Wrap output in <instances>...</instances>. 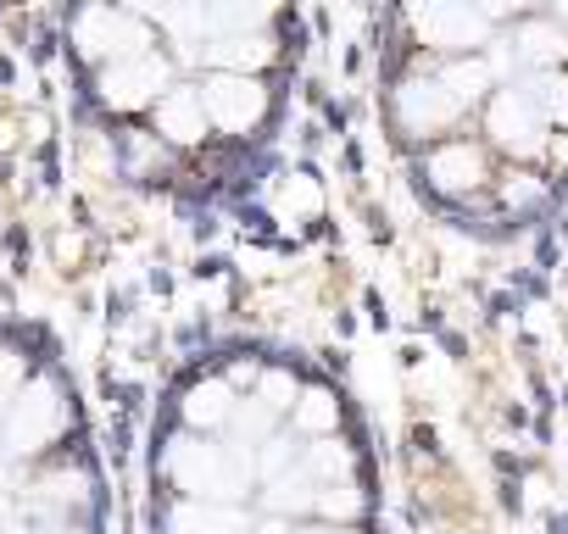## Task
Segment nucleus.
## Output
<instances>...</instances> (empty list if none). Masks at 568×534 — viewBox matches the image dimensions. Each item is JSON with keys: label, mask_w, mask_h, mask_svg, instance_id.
I'll list each match as a JSON object with an SVG mask.
<instances>
[{"label": "nucleus", "mask_w": 568, "mask_h": 534, "mask_svg": "<svg viewBox=\"0 0 568 534\" xmlns=\"http://www.w3.org/2000/svg\"><path fill=\"white\" fill-rule=\"evenodd\" d=\"M273 57H278V45H273L267 29H251V34H212L206 51H201V62H206L212 73H245V79H256Z\"/></svg>", "instance_id": "nucleus-13"}, {"label": "nucleus", "mask_w": 568, "mask_h": 534, "mask_svg": "<svg viewBox=\"0 0 568 534\" xmlns=\"http://www.w3.org/2000/svg\"><path fill=\"white\" fill-rule=\"evenodd\" d=\"M256 506L251 501H190L173 495L162 512V534H251Z\"/></svg>", "instance_id": "nucleus-10"}, {"label": "nucleus", "mask_w": 568, "mask_h": 534, "mask_svg": "<svg viewBox=\"0 0 568 534\" xmlns=\"http://www.w3.org/2000/svg\"><path fill=\"white\" fill-rule=\"evenodd\" d=\"M278 7H284V0H206L212 34H251V29H262Z\"/></svg>", "instance_id": "nucleus-18"}, {"label": "nucleus", "mask_w": 568, "mask_h": 534, "mask_svg": "<svg viewBox=\"0 0 568 534\" xmlns=\"http://www.w3.org/2000/svg\"><path fill=\"white\" fill-rule=\"evenodd\" d=\"M557 23H568V0H557Z\"/></svg>", "instance_id": "nucleus-25"}, {"label": "nucleus", "mask_w": 568, "mask_h": 534, "mask_svg": "<svg viewBox=\"0 0 568 534\" xmlns=\"http://www.w3.org/2000/svg\"><path fill=\"white\" fill-rule=\"evenodd\" d=\"M23 501H29V512H40V517H73V512L90 501V479H84L73 462H62V468H45V473L23 490Z\"/></svg>", "instance_id": "nucleus-14"}, {"label": "nucleus", "mask_w": 568, "mask_h": 534, "mask_svg": "<svg viewBox=\"0 0 568 534\" xmlns=\"http://www.w3.org/2000/svg\"><path fill=\"white\" fill-rule=\"evenodd\" d=\"M162 23L173 40H201L206 45V29H212V12H206V0H162Z\"/></svg>", "instance_id": "nucleus-19"}, {"label": "nucleus", "mask_w": 568, "mask_h": 534, "mask_svg": "<svg viewBox=\"0 0 568 534\" xmlns=\"http://www.w3.org/2000/svg\"><path fill=\"white\" fill-rule=\"evenodd\" d=\"M440 84H446V90L463 101V112H468V106H479V101L496 95V90H490V84H496V62H485V57H452V62L440 68Z\"/></svg>", "instance_id": "nucleus-16"}, {"label": "nucleus", "mask_w": 568, "mask_h": 534, "mask_svg": "<svg viewBox=\"0 0 568 534\" xmlns=\"http://www.w3.org/2000/svg\"><path fill=\"white\" fill-rule=\"evenodd\" d=\"M29 379H34V373H29V357H23V351H12V346L0 351V418L12 412V401L23 396Z\"/></svg>", "instance_id": "nucleus-20"}, {"label": "nucleus", "mask_w": 568, "mask_h": 534, "mask_svg": "<svg viewBox=\"0 0 568 534\" xmlns=\"http://www.w3.org/2000/svg\"><path fill=\"white\" fill-rule=\"evenodd\" d=\"M291 423H296V434L324 440V434H341L346 429V407H341V396L329 384H307L302 401L291 407Z\"/></svg>", "instance_id": "nucleus-15"}, {"label": "nucleus", "mask_w": 568, "mask_h": 534, "mask_svg": "<svg viewBox=\"0 0 568 534\" xmlns=\"http://www.w3.org/2000/svg\"><path fill=\"white\" fill-rule=\"evenodd\" d=\"M73 45H79V57L106 68V62H123V57H145L151 23L123 12V7H106V0H84L79 18H73Z\"/></svg>", "instance_id": "nucleus-5"}, {"label": "nucleus", "mask_w": 568, "mask_h": 534, "mask_svg": "<svg viewBox=\"0 0 568 534\" xmlns=\"http://www.w3.org/2000/svg\"><path fill=\"white\" fill-rule=\"evenodd\" d=\"M106 7H123L134 18H162V0H106Z\"/></svg>", "instance_id": "nucleus-22"}, {"label": "nucleus", "mask_w": 568, "mask_h": 534, "mask_svg": "<svg viewBox=\"0 0 568 534\" xmlns=\"http://www.w3.org/2000/svg\"><path fill=\"white\" fill-rule=\"evenodd\" d=\"M529 7V0H501V12H524Z\"/></svg>", "instance_id": "nucleus-24"}, {"label": "nucleus", "mask_w": 568, "mask_h": 534, "mask_svg": "<svg viewBox=\"0 0 568 534\" xmlns=\"http://www.w3.org/2000/svg\"><path fill=\"white\" fill-rule=\"evenodd\" d=\"M62 534H90V528H73V523H68V528H62Z\"/></svg>", "instance_id": "nucleus-26"}, {"label": "nucleus", "mask_w": 568, "mask_h": 534, "mask_svg": "<svg viewBox=\"0 0 568 534\" xmlns=\"http://www.w3.org/2000/svg\"><path fill=\"white\" fill-rule=\"evenodd\" d=\"M424 178L446 201H474V195L496 189V167H490V151L479 140H440V145H429Z\"/></svg>", "instance_id": "nucleus-9"}, {"label": "nucleus", "mask_w": 568, "mask_h": 534, "mask_svg": "<svg viewBox=\"0 0 568 534\" xmlns=\"http://www.w3.org/2000/svg\"><path fill=\"white\" fill-rule=\"evenodd\" d=\"M485 134H490V151H501L513 167L540 173V162L551 156V117L535 90H518V84L496 90L485 101Z\"/></svg>", "instance_id": "nucleus-3"}, {"label": "nucleus", "mask_w": 568, "mask_h": 534, "mask_svg": "<svg viewBox=\"0 0 568 534\" xmlns=\"http://www.w3.org/2000/svg\"><path fill=\"white\" fill-rule=\"evenodd\" d=\"M162 479L173 495H190V501H251L256 495V462L229 434L179 429L162 445Z\"/></svg>", "instance_id": "nucleus-1"}, {"label": "nucleus", "mask_w": 568, "mask_h": 534, "mask_svg": "<svg viewBox=\"0 0 568 534\" xmlns=\"http://www.w3.org/2000/svg\"><path fill=\"white\" fill-rule=\"evenodd\" d=\"M407 29L418 34V45L446 51V57H474L490 40V18L474 0H402Z\"/></svg>", "instance_id": "nucleus-4"}, {"label": "nucleus", "mask_w": 568, "mask_h": 534, "mask_svg": "<svg viewBox=\"0 0 568 534\" xmlns=\"http://www.w3.org/2000/svg\"><path fill=\"white\" fill-rule=\"evenodd\" d=\"M535 95H540V106H546L551 129H568V73H551Z\"/></svg>", "instance_id": "nucleus-21"}, {"label": "nucleus", "mask_w": 568, "mask_h": 534, "mask_svg": "<svg viewBox=\"0 0 568 534\" xmlns=\"http://www.w3.org/2000/svg\"><path fill=\"white\" fill-rule=\"evenodd\" d=\"M151 123H156V140H162V145H201V140L212 134L201 84H173V90L151 106Z\"/></svg>", "instance_id": "nucleus-12"}, {"label": "nucleus", "mask_w": 568, "mask_h": 534, "mask_svg": "<svg viewBox=\"0 0 568 534\" xmlns=\"http://www.w3.org/2000/svg\"><path fill=\"white\" fill-rule=\"evenodd\" d=\"M201 101H206L212 129H217V134H234V140L256 134V129L267 123V112H273L267 84H262V79H245V73H206Z\"/></svg>", "instance_id": "nucleus-8"}, {"label": "nucleus", "mask_w": 568, "mask_h": 534, "mask_svg": "<svg viewBox=\"0 0 568 534\" xmlns=\"http://www.w3.org/2000/svg\"><path fill=\"white\" fill-rule=\"evenodd\" d=\"M474 7H479L485 18H496V12H501V0H474Z\"/></svg>", "instance_id": "nucleus-23"}, {"label": "nucleus", "mask_w": 568, "mask_h": 534, "mask_svg": "<svg viewBox=\"0 0 568 534\" xmlns=\"http://www.w3.org/2000/svg\"><path fill=\"white\" fill-rule=\"evenodd\" d=\"M168 90H173V68H168V57H156V51L106 62V68L95 73V101H101L106 112H123V117H129V112H151Z\"/></svg>", "instance_id": "nucleus-6"}, {"label": "nucleus", "mask_w": 568, "mask_h": 534, "mask_svg": "<svg viewBox=\"0 0 568 534\" xmlns=\"http://www.w3.org/2000/svg\"><path fill=\"white\" fill-rule=\"evenodd\" d=\"M513 57L518 62H529V68H562L568 62V34L557 29V23H524L518 29V40H513Z\"/></svg>", "instance_id": "nucleus-17"}, {"label": "nucleus", "mask_w": 568, "mask_h": 534, "mask_svg": "<svg viewBox=\"0 0 568 534\" xmlns=\"http://www.w3.org/2000/svg\"><path fill=\"white\" fill-rule=\"evenodd\" d=\"M234 401H240V390L223 373H201L179 390V423L190 434H223L234 418Z\"/></svg>", "instance_id": "nucleus-11"}, {"label": "nucleus", "mask_w": 568, "mask_h": 534, "mask_svg": "<svg viewBox=\"0 0 568 534\" xmlns=\"http://www.w3.org/2000/svg\"><path fill=\"white\" fill-rule=\"evenodd\" d=\"M390 112H396V129L407 140H435V145H440V134H452L463 123V101L440 84V73L402 79L396 95H390Z\"/></svg>", "instance_id": "nucleus-7"}, {"label": "nucleus", "mask_w": 568, "mask_h": 534, "mask_svg": "<svg viewBox=\"0 0 568 534\" xmlns=\"http://www.w3.org/2000/svg\"><path fill=\"white\" fill-rule=\"evenodd\" d=\"M73 429V396L57 373H34L23 384V396L12 401V412L0 418V456L7 462H34L51 445H62V434Z\"/></svg>", "instance_id": "nucleus-2"}]
</instances>
